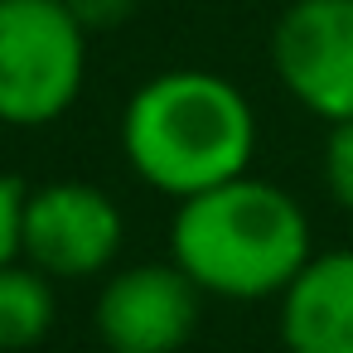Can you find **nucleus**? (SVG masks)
<instances>
[{"mask_svg": "<svg viewBox=\"0 0 353 353\" xmlns=\"http://www.w3.org/2000/svg\"><path fill=\"white\" fill-rule=\"evenodd\" d=\"M63 6L88 34H107V30H121L141 10V0H63Z\"/></svg>", "mask_w": 353, "mask_h": 353, "instance_id": "9b49d317", "label": "nucleus"}, {"mask_svg": "<svg viewBox=\"0 0 353 353\" xmlns=\"http://www.w3.org/2000/svg\"><path fill=\"white\" fill-rule=\"evenodd\" d=\"M126 242V218L102 184L49 179L25 194L20 256L49 281H92L102 276Z\"/></svg>", "mask_w": 353, "mask_h": 353, "instance_id": "20e7f679", "label": "nucleus"}, {"mask_svg": "<svg viewBox=\"0 0 353 353\" xmlns=\"http://www.w3.org/2000/svg\"><path fill=\"white\" fill-rule=\"evenodd\" d=\"M285 353H353V247L314 252L281 290Z\"/></svg>", "mask_w": 353, "mask_h": 353, "instance_id": "0eeeda50", "label": "nucleus"}, {"mask_svg": "<svg viewBox=\"0 0 353 353\" xmlns=\"http://www.w3.org/2000/svg\"><path fill=\"white\" fill-rule=\"evenodd\" d=\"M319 174H324V189L339 208L353 213V121H339L329 126L324 136V160H319Z\"/></svg>", "mask_w": 353, "mask_h": 353, "instance_id": "1a4fd4ad", "label": "nucleus"}, {"mask_svg": "<svg viewBox=\"0 0 353 353\" xmlns=\"http://www.w3.org/2000/svg\"><path fill=\"white\" fill-rule=\"evenodd\" d=\"M88 39L63 0H0V126L68 117L88 83Z\"/></svg>", "mask_w": 353, "mask_h": 353, "instance_id": "7ed1b4c3", "label": "nucleus"}, {"mask_svg": "<svg viewBox=\"0 0 353 353\" xmlns=\"http://www.w3.org/2000/svg\"><path fill=\"white\" fill-rule=\"evenodd\" d=\"M54 319H59V295L44 271H34L25 256L0 266V353L39 348Z\"/></svg>", "mask_w": 353, "mask_h": 353, "instance_id": "6e6552de", "label": "nucleus"}, {"mask_svg": "<svg viewBox=\"0 0 353 353\" xmlns=\"http://www.w3.org/2000/svg\"><path fill=\"white\" fill-rule=\"evenodd\" d=\"M25 194L30 184H20L15 174L0 170V266L20 261V218H25Z\"/></svg>", "mask_w": 353, "mask_h": 353, "instance_id": "9d476101", "label": "nucleus"}, {"mask_svg": "<svg viewBox=\"0 0 353 353\" xmlns=\"http://www.w3.org/2000/svg\"><path fill=\"white\" fill-rule=\"evenodd\" d=\"M271 68L324 126L353 121V0H290L271 30Z\"/></svg>", "mask_w": 353, "mask_h": 353, "instance_id": "39448f33", "label": "nucleus"}, {"mask_svg": "<svg viewBox=\"0 0 353 353\" xmlns=\"http://www.w3.org/2000/svg\"><path fill=\"white\" fill-rule=\"evenodd\" d=\"M121 155L141 184L184 203L252 170L256 112L223 73L165 68L131 92L121 112Z\"/></svg>", "mask_w": 353, "mask_h": 353, "instance_id": "f257e3e1", "label": "nucleus"}, {"mask_svg": "<svg viewBox=\"0 0 353 353\" xmlns=\"http://www.w3.org/2000/svg\"><path fill=\"white\" fill-rule=\"evenodd\" d=\"M310 256L314 237L300 199L256 174L184 199L170 223V261L223 300L281 295Z\"/></svg>", "mask_w": 353, "mask_h": 353, "instance_id": "f03ea898", "label": "nucleus"}, {"mask_svg": "<svg viewBox=\"0 0 353 353\" xmlns=\"http://www.w3.org/2000/svg\"><path fill=\"white\" fill-rule=\"evenodd\" d=\"M203 314V290L174 261H136L102 281L92 329L107 353H179Z\"/></svg>", "mask_w": 353, "mask_h": 353, "instance_id": "423d86ee", "label": "nucleus"}]
</instances>
